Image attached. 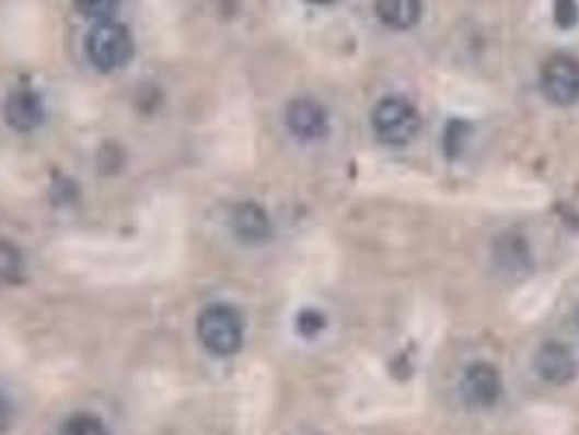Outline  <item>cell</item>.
<instances>
[{"label": "cell", "instance_id": "cell-1", "mask_svg": "<svg viewBox=\"0 0 579 435\" xmlns=\"http://www.w3.org/2000/svg\"><path fill=\"white\" fill-rule=\"evenodd\" d=\"M198 338L202 346L218 355L229 357L240 351L244 338V325L240 314L231 305H211L198 318Z\"/></svg>", "mask_w": 579, "mask_h": 435}, {"label": "cell", "instance_id": "cell-2", "mask_svg": "<svg viewBox=\"0 0 579 435\" xmlns=\"http://www.w3.org/2000/svg\"><path fill=\"white\" fill-rule=\"evenodd\" d=\"M85 48H88L90 61L99 70L112 72V70L127 66V61L131 59L134 37L125 24L114 22V20H105V22H96L92 26L88 42H85Z\"/></svg>", "mask_w": 579, "mask_h": 435}, {"label": "cell", "instance_id": "cell-3", "mask_svg": "<svg viewBox=\"0 0 579 435\" xmlns=\"http://www.w3.org/2000/svg\"><path fill=\"white\" fill-rule=\"evenodd\" d=\"M373 129L386 146H405L416 138L420 116L407 98L387 96L373 109Z\"/></svg>", "mask_w": 579, "mask_h": 435}, {"label": "cell", "instance_id": "cell-4", "mask_svg": "<svg viewBox=\"0 0 579 435\" xmlns=\"http://www.w3.org/2000/svg\"><path fill=\"white\" fill-rule=\"evenodd\" d=\"M545 96L560 107L579 101V61L571 55H554L541 74Z\"/></svg>", "mask_w": 579, "mask_h": 435}, {"label": "cell", "instance_id": "cell-5", "mask_svg": "<svg viewBox=\"0 0 579 435\" xmlns=\"http://www.w3.org/2000/svg\"><path fill=\"white\" fill-rule=\"evenodd\" d=\"M286 125L288 129L305 142H314L327 136L329 131V116L325 107L314 98H294L286 109Z\"/></svg>", "mask_w": 579, "mask_h": 435}, {"label": "cell", "instance_id": "cell-6", "mask_svg": "<svg viewBox=\"0 0 579 435\" xmlns=\"http://www.w3.org/2000/svg\"><path fill=\"white\" fill-rule=\"evenodd\" d=\"M462 392L473 408H493L501 397L499 371L490 364H473L462 381Z\"/></svg>", "mask_w": 579, "mask_h": 435}, {"label": "cell", "instance_id": "cell-7", "mask_svg": "<svg viewBox=\"0 0 579 435\" xmlns=\"http://www.w3.org/2000/svg\"><path fill=\"white\" fill-rule=\"evenodd\" d=\"M4 118L9 127L20 133L37 129L44 120V103L39 94L28 87L11 92V96L4 103Z\"/></svg>", "mask_w": 579, "mask_h": 435}, {"label": "cell", "instance_id": "cell-8", "mask_svg": "<svg viewBox=\"0 0 579 435\" xmlns=\"http://www.w3.org/2000/svg\"><path fill=\"white\" fill-rule=\"evenodd\" d=\"M536 371L545 381L554 386H565L576 377L578 366L569 346L560 342H547L536 353Z\"/></svg>", "mask_w": 579, "mask_h": 435}, {"label": "cell", "instance_id": "cell-9", "mask_svg": "<svg viewBox=\"0 0 579 435\" xmlns=\"http://www.w3.org/2000/svg\"><path fill=\"white\" fill-rule=\"evenodd\" d=\"M233 231L238 237H242L244 242H264L270 235V220L266 216V212L255 205V203H244L238 205L233 217H231Z\"/></svg>", "mask_w": 579, "mask_h": 435}, {"label": "cell", "instance_id": "cell-10", "mask_svg": "<svg viewBox=\"0 0 579 435\" xmlns=\"http://www.w3.org/2000/svg\"><path fill=\"white\" fill-rule=\"evenodd\" d=\"M378 17L396 31L412 28L422 13L420 0H375Z\"/></svg>", "mask_w": 579, "mask_h": 435}, {"label": "cell", "instance_id": "cell-11", "mask_svg": "<svg viewBox=\"0 0 579 435\" xmlns=\"http://www.w3.org/2000/svg\"><path fill=\"white\" fill-rule=\"evenodd\" d=\"M24 272L22 252L11 244L0 239V283H18Z\"/></svg>", "mask_w": 579, "mask_h": 435}, {"label": "cell", "instance_id": "cell-12", "mask_svg": "<svg viewBox=\"0 0 579 435\" xmlns=\"http://www.w3.org/2000/svg\"><path fill=\"white\" fill-rule=\"evenodd\" d=\"M59 435H107V430L96 416L77 414L63 423Z\"/></svg>", "mask_w": 579, "mask_h": 435}, {"label": "cell", "instance_id": "cell-13", "mask_svg": "<svg viewBox=\"0 0 579 435\" xmlns=\"http://www.w3.org/2000/svg\"><path fill=\"white\" fill-rule=\"evenodd\" d=\"M120 0H74V7L79 9L81 15L96 20V22H105L112 20V15L116 13Z\"/></svg>", "mask_w": 579, "mask_h": 435}, {"label": "cell", "instance_id": "cell-14", "mask_svg": "<svg viewBox=\"0 0 579 435\" xmlns=\"http://www.w3.org/2000/svg\"><path fill=\"white\" fill-rule=\"evenodd\" d=\"M554 17L560 28H574L579 20L578 0H556L554 2Z\"/></svg>", "mask_w": 579, "mask_h": 435}, {"label": "cell", "instance_id": "cell-15", "mask_svg": "<svg viewBox=\"0 0 579 435\" xmlns=\"http://www.w3.org/2000/svg\"><path fill=\"white\" fill-rule=\"evenodd\" d=\"M297 327L303 336L308 338H314L319 331L325 329V316L316 309H305L299 314V320H297Z\"/></svg>", "mask_w": 579, "mask_h": 435}, {"label": "cell", "instance_id": "cell-16", "mask_svg": "<svg viewBox=\"0 0 579 435\" xmlns=\"http://www.w3.org/2000/svg\"><path fill=\"white\" fill-rule=\"evenodd\" d=\"M9 423H11V408H9L7 399L0 395V434L7 432Z\"/></svg>", "mask_w": 579, "mask_h": 435}, {"label": "cell", "instance_id": "cell-17", "mask_svg": "<svg viewBox=\"0 0 579 435\" xmlns=\"http://www.w3.org/2000/svg\"><path fill=\"white\" fill-rule=\"evenodd\" d=\"M310 4H332L334 0H308Z\"/></svg>", "mask_w": 579, "mask_h": 435}, {"label": "cell", "instance_id": "cell-18", "mask_svg": "<svg viewBox=\"0 0 579 435\" xmlns=\"http://www.w3.org/2000/svg\"><path fill=\"white\" fill-rule=\"evenodd\" d=\"M578 329H579V322H578Z\"/></svg>", "mask_w": 579, "mask_h": 435}]
</instances>
